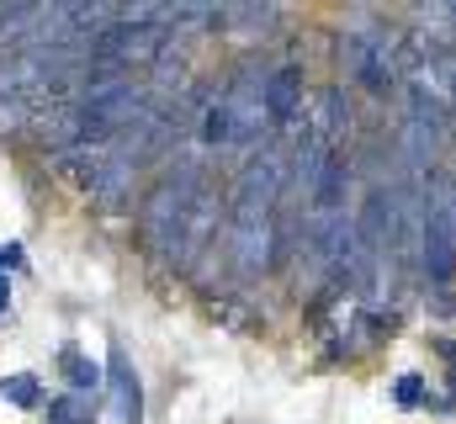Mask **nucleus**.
Wrapping results in <instances>:
<instances>
[{"instance_id": "nucleus-1", "label": "nucleus", "mask_w": 456, "mask_h": 424, "mask_svg": "<svg viewBox=\"0 0 456 424\" xmlns=\"http://www.w3.org/2000/svg\"><path fill=\"white\" fill-rule=\"evenodd\" d=\"M191 197H197V170H191V159H181V170H170L149 192L143 212H138V228H143L149 249H165V255L181 249V260H186V212H191Z\"/></svg>"}, {"instance_id": "nucleus-2", "label": "nucleus", "mask_w": 456, "mask_h": 424, "mask_svg": "<svg viewBox=\"0 0 456 424\" xmlns=\"http://www.w3.org/2000/svg\"><path fill=\"white\" fill-rule=\"evenodd\" d=\"M419 265L430 281H456V181L436 175L425 197V228H419Z\"/></svg>"}, {"instance_id": "nucleus-3", "label": "nucleus", "mask_w": 456, "mask_h": 424, "mask_svg": "<svg viewBox=\"0 0 456 424\" xmlns=\"http://www.w3.org/2000/svg\"><path fill=\"white\" fill-rule=\"evenodd\" d=\"M292 181V159L281 149H260L244 170H239V186H233V228L244 223H271V212L281 202Z\"/></svg>"}, {"instance_id": "nucleus-4", "label": "nucleus", "mask_w": 456, "mask_h": 424, "mask_svg": "<svg viewBox=\"0 0 456 424\" xmlns=\"http://www.w3.org/2000/svg\"><path fill=\"white\" fill-rule=\"evenodd\" d=\"M107 420L112 424H143V382L127 361V350L112 339L107 350Z\"/></svg>"}, {"instance_id": "nucleus-5", "label": "nucleus", "mask_w": 456, "mask_h": 424, "mask_svg": "<svg viewBox=\"0 0 456 424\" xmlns=\"http://www.w3.org/2000/svg\"><path fill=\"white\" fill-rule=\"evenodd\" d=\"M271 260H276V228L271 223L233 228V271L239 276H260V271H271Z\"/></svg>"}, {"instance_id": "nucleus-6", "label": "nucleus", "mask_w": 456, "mask_h": 424, "mask_svg": "<svg viewBox=\"0 0 456 424\" xmlns=\"http://www.w3.org/2000/svg\"><path fill=\"white\" fill-rule=\"evenodd\" d=\"M297 96H303V75L297 69H271L265 75V122L271 127H287L292 117H297Z\"/></svg>"}, {"instance_id": "nucleus-7", "label": "nucleus", "mask_w": 456, "mask_h": 424, "mask_svg": "<svg viewBox=\"0 0 456 424\" xmlns=\"http://www.w3.org/2000/svg\"><path fill=\"white\" fill-rule=\"evenodd\" d=\"M345 127H350V102H345L340 86H324V91H319V102H314L308 138H319V143H330V149H335V138H345Z\"/></svg>"}, {"instance_id": "nucleus-8", "label": "nucleus", "mask_w": 456, "mask_h": 424, "mask_svg": "<svg viewBox=\"0 0 456 424\" xmlns=\"http://www.w3.org/2000/svg\"><path fill=\"white\" fill-rule=\"evenodd\" d=\"M133 170H138V159L133 154H107L102 159V170H96V181H91V197L102 202V208H122L127 202V186H133Z\"/></svg>"}, {"instance_id": "nucleus-9", "label": "nucleus", "mask_w": 456, "mask_h": 424, "mask_svg": "<svg viewBox=\"0 0 456 424\" xmlns=\"http://www.w3.org/2000/svg\"><path fill=\"white\" fill-rule=\"evenodd\" d=\"M59 377H64V382H69V393H80V398H86V393H96V387L107 382V371H102L80 345H64V350H59Z\"/></svg>"}, {"instance_id": "nucleus-10", "label": "nucleus", "mask_w": 456, "mask_h": 424, "mask_svg": "<svg viewBox=\"0 0 456 424\" xmlns=\"http://www.w3.org/2000/svg\"><path fill=\"white\" fill-rule=\"evenodd\" d=\"M0 398L16 404V409H37V404H43V382H37L32 371H11V377L0 382Z\"/></svg>"}, {"instance_id": "nucleus-11", "label": "nucleus", "mask_w": 456, "mask_h": 424, "mask_svg": "<svg viewBox=\"0 0 456 424\" xmlns=\"http://www.w3.org/2000/svg\"><path fill=\"white\" fill-rule=\"evenodd\" d=\"M202 143H233V111L224 96L208 102V111H202Z\"/></svg>"}, {"instance_id": "nucleus-12", "label": "nucleus", "mask_w": 456, "mask_h": 424, "mask_svg": "<svg viewBox=\"0 0 456 424\" xmlns=\"http://www.w3.org/2000/svg\"><path fill=\"white\" fill-rule=\"evenodd\" d=\"M48 424H91V404L80 393H64L48 404Z\"/></svg>"}, {"instance_id": "nucleus-13", "label": "nucleus", "mask_w": 456, "mask_h": 424, "mask_svg": "<svg viewBox=\"0 0 456 424\" xmlns=\"http://www.w3.org/2000/svg\"><path fill=\"white\" fill-rule=\"evenodd\" d=\"M393 398H398L403 409H414V404H425V382H419L414 371H403V377H398V387H393Z\"/></svg>"}, {"instance_id": "nucleus-14", "label": "nucleus", "mask_w": 456, "mask_h": 424, "mask_svg": "<svg viewBox=\"0 0 456 424\" xmlns=\"http://www.w3.org/2000/svg\"><path fill=\"white\" fill-rule=\"evenodd\" d=\"M21 244H0V271H21Z\"/></svg>"}, {"instance_id": "nucleus-15", "label": "nucleus", "mask_w": 456, "mask_h": 424, "mask_svg": "<svg viewBox=\"0 0 456 424\" xmlns=\"http://www.w3.org/2000/svg\"><path fill=\"white\" fill-rule=\"evenodd\" d=\"M430 308L436 314H456V298H430Z\"/></svg>"}, {"instance_id": "nucleus-16", "label": "nucleus", "mask_w": 456, "mask_h": 424, "mask_svg": "<svg viewBox=\"0 0 456 424\" xmlns=\"http://www.w3.org/2000/svg\"><path fill=\"white\" fill-rule=\"evenodd\" d=\"M5 308H11V281L0 276V314H5Z\"/></svg>"}, {"instance_id": "nucleus-17", "label": "nucleus", "mask_w": 456, "mask_h": 424, "mask_svg": "<svg viewBox=\"0 0 456 424\" xmlns=\"http://www.w3.org/2000/svg\"><path fill=\"white\" fill-rule=\"evenodd\" d=\"M5 16H11V5H0V27H5Z\"/></svg>"}]
</instances>
